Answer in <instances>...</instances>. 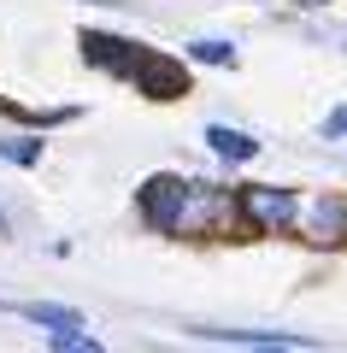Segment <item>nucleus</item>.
Segmentation results:
<instances>
[{
	"mask_svg": "<svg viewBox=\"0 0 347 353\" xmlns=\"http://www.w3.org/2000/svg\"><path fill=\"white\" fill-rule=\"evenodd\" d=\"M141 218L171 236H206L230 218V201L206 183H188V176H153L141 189Z\"/></svg>",
	"mask_w": 347,
	"mask_h": 353,
	"instance_id": "1",
	"label": "nucleus"
},
{
	"mask_svg": "<svg viewBox=\"0 0 347 353\" xmlns=\"http://www.w3.org/2000/svg\"><path fill=\"white\" fill-rule=\"evenodd\" d=\"M241 212H248L259 230H288L300 218V194H288V189H248L241 194Z\"/></svg>",
	"mask_w": 347,
	"mask_h": 353,
	"instance_id": "2",
	"label": "nucleus"
},
{
	"mask_svg": "<svg viewBox=\"0 0 347 353\" xmlns=\"http://www.w3.org/2000/svg\"><path fill=\"white\" fill-rule=\"evenodd\" d=\"M6 312H18V318H30V324H41V330H83V312L77 306H53V301H0Z\"/></svg>",
	"mask_w": 347,
	"mask_h": 353,
	"instance_id": "3",
	"label": "nucleus"
},
{
	"mask_svg": "<svg viewBox=\"0 0 347 353\" xmlns=\"http://www.w3.org/2000/svg\"><path fill=\"white\" fill-rule=\"evenodd\" d=\"M206 148L218 153V159L241 165V159H253V153H259V141H253V136H241V130H230V124H206Z\"/></svg>",
	"mask_w": 347,
	"mask_h": 353,
	"instance_id": "4",
	"label": "nucleus"
},
{
	"mask_svg": "<svg viewBox=\"0 0 347 353\" xmlns=\"http://www.w3.org/2000/svg\"><path fill=\"white\" fill-rule=\"evenodd\" d=\"M341 230H347V201H318L312 206V230H306L312 241H335Z\"/></svg>",
	"mask_w": 347,
	"mask_h": 353,
	"instance_id": "5",
	"label": "nucleus"
},
{
	"mask_svg": "<svg viewBox=\"0 0 347 353\" xmlns=\"http://www.w3.org/2000/svg\"><path fill=\"white\" fill-rule=\"evenodd\" d=\"M53 353H100V341L83 336V330H59L53 336Z\"/></svg>",
	"mask_w": 347,
	"mask_h": 353,
	"instance_id": "6",
	"label": "nucleus"
},
{
	"mask_svg": "<svg viewBox=\"0 0 347 353\" xmlns=\"http://www.w3.org/2000/svg\"><path fill=\"white\" fill-rule=\"evenodd\" d=\"M0 159H18V165H36V159H41V141H0Z\"/></svg>",
	"mask_w": 347,
	"mask_h": 353,
	"instance_id": "7",
	"label": "nucleus"
},
{
	"mask_svg": "<svg viewBox=\"0 0 347 353\" xmlns=\"http://www.w3.org/2000/svg\"><path fill=\"white\" fill-rule=\"evenodd\" d=\"M195 59H206V65H230V48H224V41H195Z\"/></svg>",
	"mask_w": 347,
	"mask_h": 353,
	"instance_id": "8",
	"label": "nucleus"
},
{
	"mask_svg": "<svg viewBox=\"0 0 347 353\" xmlns=\"http://www.w3.org/2000/svg\"><path fill=\"white\" fill-rule=\"evenodd\" d=\"M248 353H288V347H277V341H259V347H248Z\"/></svg>",
	"mask_w": 347,
	"mask_h": 353,
	"instance_id": "9",
	"label": "nucleus"
},
{
	"mask_svg": "<svg viewBox=\"0 0 347 353\" xmlns=\"http://www.w3.org/2000/svg\"><path fill=\"white\" fill-rule=\"evenodd\" d=\"M0 236H6V212H0Z\"/></svg>",
	"mask_w": 347,
	"mask_h": 353,
	"instance_id": "10",
	"label": "nucleus"
},
{
	"mask_svg": "<svg viewBox=\"0 0 347 353\" xmlns=\"http://www.w3.org/2000/svg\"><path fill=\"white\" fill-rule=\"evenodd\" d=\"M306 6H324V0H306Z\"/></svg>",
	"mask_w": 347,
	"mask_h": 353,
	"instance_id": "11",
	"label": "nucleus"
}]
</instances>
